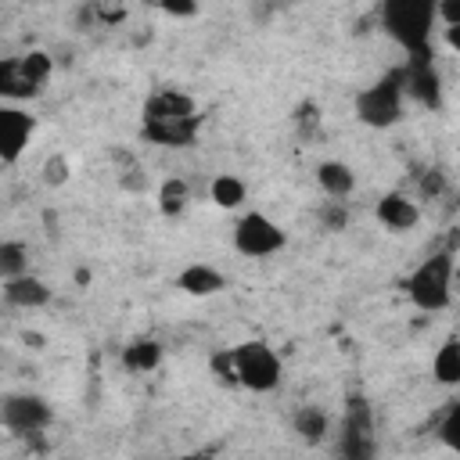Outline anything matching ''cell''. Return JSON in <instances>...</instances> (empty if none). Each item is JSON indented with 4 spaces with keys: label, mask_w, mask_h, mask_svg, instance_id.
<instances>
[{
    "label": "cell",
    "mask_w": 460,
    "mask_h": 460,
    "mask_svg": "<svg viewBox=\"0 0 460 460\" xmlns=\"http://www.w3.org/2000/svg\"><path fill=\"white\" fill-rule=\"evenodd\" d=\"M374 216H377V223H381L385 230H395V234H406V230H413V226L420 223V208H417V201L406 198L402 190H388V194H381L377 205H374Z\"/></svg>",
    "instance_id": "cell-11"
},
{
    "label": "cell",
    "mask_w": 460,
    "mask_h": 460,
    "mask_svg": "<svg viewBox=\"0 0 460 460\" xmlns=\"http://www.w3.org/2000/svg\"><path fill=\"white\" fill-rule=\"evenodd\" d=\"M187 201H190L187 180H180V176L162 180V187H158V212H162V216H180V212L187 208Z\"/></svg>",
    "instance_id": "cell-19"
},
{
    "label": "cell",
    "mask_w": 460,
    "mask_h": 460,
    "mask_svg": "<svg viewBox=\"0 0 460 460\" xmlns=\"http://www.w3.org/2000/svg\"><path fill=\"white\" fill-rule=\"evenodd\" d=\"M431 377L446 388H456L460 385V341L456 338H446L438 345V352L431 356Z\"/></svg>",
    "instance_id": "cell-16"
},
{
    "label": "cell",
    "mask_w": 460,
    "mask_h": 460,
    "mask_svg": "<svg viewBox=\"0 0 460 460\" xmlns=\"http://www.w3.org/2000/svg\"><path fill=\"white\" fill-rule=\"evenodd\" d=\"M54 72L50 54L29 50L22 58H0V101H32L43 93L47 79Z\"/></svg>",
    "instance_id": "cell-4"
},
{
    "label": "cell",
    "mask_w": 460,
    "mask_h": 460,
    "mask_svg": "<svg viewBox=\"0 0 460 460\" xmlns=\"http://www.w3.org/2000/svg\"><path fill=\"white\" fill-rule=\"evenodd\" d=\"M406 295L417 309L424 313H442L453 302V252H435L428 255L410 277H406Z\"/></svg>",
    "instance_id": "cell-3"
},
{
    "label": "cell",
    "mask_w": 460,
    "mask_h": 460,
    "mask_svg": "<svg viewBox=\"0 0 460 460\" xmlns=\"http://www.w3.org/2000/svg\"><path fill=\"white\" fill-rule=\"evenodd\" d=\"M32 133H36V119L14 101H0V162L4 165H14L25 155Z\"/></svg>",
    "instance_id": "cell-9"
},
{
    "label": "cell",
    "mask_w": 460,
    "mask_h": 460,
    "mask_svg": "<svg viewBox=\"0 0 460 460\" xmlns=\"http://www.w3.org/2000/svg\"><path fill=\"white\" fill-rule=\"evenodd\" d=\"M234 352V374H237V385L262 395V392H273L284 377V367H280V356L273 352V345L252 338V341H241L230 349Z\"/></svg>",
    "instance_id": "cell-5"
},
{
    "label": "cell",
    "mask_w": 460,
    "mask_h": 460,
    "mask_svg": "<svg viewBox=\"0 0 460 460\" xmlns=\"http://www.w3.org/2000/svg\"><path fill=\"white\" fill-rule=\"evenodd\" d=\"M162 363V345L155 341V338H137V341H129L126 349H122V367L129 370V374H147V370H155Z\"/></svg>",
    "instance_id": "cell-17"
},
{
    "label": "cell",
    "mask_w": 460,
    "mask_h": 460,
    "mask_svg": "<svg viewBox=\"0 0 460 460\" xmlns=\"http://www.w3.org/2000/svg\"><path fill=\"white\" fill-rule=\"evenodd\" d=\"M442 187H446L442 172H431V176H424V180H420V190H424V194H442Z\"/></svg>",
    "instance_id": "cell-27"
},
{
    "label": "cell",
    "mask_w": 460,
    "mask_h": 460,
    "mask_svg": "<svg viewBox=\"0 0 460 460\" xmlns=\"http://www.w3.org/2000/svg\"><path fill=\"white\" fill-rule=\"evenodd\" d=\"M316 183H320V190L327 194V198H349L352 190H356V172H352V165L349 162H338V158H327V162H320L316 165Z\"/></svg>",
    "instance_id": "cell-15"
},
{
    "label": "cell",
    "mask_w": 460,
    "mask_h": 460,
    "mask_svg": "<svg viewBox=\"0 0 460 460\" xmlns=\"http://www.w3.org/2000/svg\"><path fill=\"white\" fill-rule=\"evenodd\" d=\"M208 198H212L219 208H241L244 198H248V187H244L241 176H234V172H219V176L212 180V187H208Z\"/></svg>",
    "instance_id": "cell-18"
},
{
    "label": "cell",
    "mask_w": 460,
    "mask_h": 460,
    "mask_svg": "<svg viewBox=\"0 0 460 460\" xmlns=\"http://www.w3.org/2000/svg\"><path fill=\"white\" fill-rule=\"evenodd\" d=\"M75 280L79 284H90V270H75Z\"/></svg>",
    "instance_id": "cell-28"
},
{
    "label": "cell",
    "mask_w": 460,
    "mask_h": 460,
    "mask_svg": "<svg viewBox=\"0 0 460 460\" xmlns=\"http://www.w3.org/2000/svg\"><path fill=\"white\" fill-rule=\"evenodd\" d=\"M0 424L14 435H40L54 424V406L36 392L0 395Z\"/></svg>",
    "instance_id": "cell-7"
},
{
    "label": "cell",
    "mask_w": 460,
    "mask_h": 460,
    "mask_svg": "<svg viewBox=\"0 0 460 460\" xmlns=\"http://www.w3.org/2000/svg\"><path fill=\"white\" fill-rule=\"evenodd\" d=\"M68 176H72V165L65 155H50L43 162V183L47 187H61V183H68Z\"/></svg>",
    "instance_id": "cell-22"
},
{
    "label": "cell",
    "mask_w": 460,
    "mask_h": 460,
    "mask_svg": "<svg viewBox=\"0 0 460 460\" xmlns=\"http://www.w3.org/2000/svg\"><path fill=\"white\" fill-rule=\"evenodd\" d=\"M291 431H295L305 446H320V442L331 435V417H327L323 406L305 402V406H298V410L291 413Z\"/></svg>",
    "instance_id": "cell-14"
},
{
    "label": "cell",
    "mask_w": 460,
    "mask_h": 460,
    "mask_svg": "<svg viewBox=\"0 0 460 460\" xmlns=\"http://www.w3.org/2000/svg\"><path fill=\"white\" fill-rule=\"evenodd\" d=\"M4 298L14 309H43L50 302V288L36 273H18V277L4 280Z\"/></svg>",
    "instance_id": "cell-13"
},
{
    "label": "cell",
    "mask_w": 460,
    "mask_h": 460,
    "mask_svg": "<svg viewBox=\"0 0 460 460\" xmlns=\"http://www.w3.org/2000/svg\"><path fill=\"white\" fill-rule=\"evenodd\" d=\"M208 370L216 374V381H219V385H237V374H234V352H230V349L212 352Z\"/></svg>",
    "instance_id": "cell-23"
},
{
    "label": "cell",
    "mask_w": 460,
    "mask_h": 460,
    "mask_svg": "<svg viewBox=\"0 0 460 460\" xmlns=\"http://www.w3.org/2000/svg\"><path fill=\"white\" fill-rule=\"evenodd\" d=\"M158 7L172 18H194L198 14V0H158Z\"/></svg>",
    "instance_id": "cell-25"
},
{
    "label": "cell",
    "mask_w": 460,
    "mask_h": 460,
    "mask_svg": "<svg viewBox=\"0 0 460 460\" xmlns=\"http://www.w3.org/2000/svg\"><path fill=\"white\" fill-rule=\"evenodd\" d=\"M320 219H323L331 230H345V223H349V208H345V201L331 198V201H327V208L320 212Z\"/></svg>",
    "instance_id": "cell-24"
},
{
    "label": "cell",
    "mask_w": 460,
    "mask_h": 460,
    "mask_svg": "<svg viewBox=\"0 0 460 460\" xmlns=\"http://www.w3.org/2000/svg\"><path fill=\"white\" fill-rule=\"evenodd\" d=\"M402 93L417 97L424 108L442 104V79L431 65V50L428 54H410V65L402 68Z\"/></svg>",
    "instance_id": "cell-10"
},
{
    "label": "cell",
    "mask_w": 460,
    "mask_h": 460,
    "mask_svg": "<svg viewBox=\"0 0 460 460\" xmlns=\"http://www.w3.org/2000/svg\"><path fill=\"white\" fill-rule=\"evenodd\" d=\"M176 288L183 295H190V298H212V295H219L226 288V277L208 262H190V266H183L176 273Z\"/></svg>",
    "instance_id": "cell-12"
},
{
    "label": "cell",
    "mask_w": 460,
    "mask_h": 460,
    "mask_svg": "<svg viewBox=\"0 0 460 460\" xmlns=\"http://www.w3.org/2000/svg\"><path fill=\"white\" fill-rule=\"evenodd\" d=\"M438 438L446 442V449L460 453V402H449L446 413L438 417Z\"/></svg>",
    "instance_id": "cell-21"
},
{
    "label": "cell",
    "mask_w": 460,
    "mask_h": 460,
    "mask_svg": "<svg viewBox=\"0 0 460 460\" xmlns=\"http://www.w3.org/2000/svg\"><path fill=\"white\" fill-rule=\"evenodd\" d=\"M431 22H435V0H381V29L406 54L431 50Z\"/></svg>",
    "instance_id": "cell-2"
},
{
    "label": "cell",
    "mask_w": 460,
    "mask_h": 460,
    "mask_svg": "<svg viewBox=\"0 0 460 460\" xmlns=\"http://www.w3.org/2000/svg\"><path fill=\"white\" fill-rule=\"evenodd\" d=\"M18 273H29V248L22 241H0V284Z\"/></svg>",
    "instance_id": "cell-20"
},
{
    "label": "cell",
    "mask_w": 460,
    "mask_h": 460,
    "mask_svg": "<svg viewBox=\"0 0 460 460\" xmlns=\"http://www.w3.org/2000/svg\"><path fill=\"white\" fill-rule=\"evenodd\" d=\"M435 18L442 25H460V0H435Z\"/></svg>",
    "instance_id": "cell-26"
},
{
    "label": "cell",
    "mask_w": 460,
    "mask_h": 460,
    "mask_svg": "<svg viewBox=\"0 0 460 460\" xmlns=\"http://www.w3.org/2000/svg\"><path fill=\"white\" fill-rule=\"evenodd\" d=\"M198 129H201V115H198V104H194L190 93L165 86V90H155L144 101L140 133L151 144H162V147H190L198 140Z\"/></svg>",
    "instance_id": "cell-1"
},
{
    "label": "cell",
    "mask_w": 460,
    "mask_h": 460,
    "mask_svg": "<svg viewBox=\"0 0 460 460\" xmlns=\"http://www.w3.org/2000/svg\"><path fill=\"white\" fill-rule=\"evenodd\" d=\"M356 119L374 129H388L402 119V72H388L385 79L363 86L352 101Z\"/></svg>",
    "instance_id": "cell-6"
},
{
    "label": "cell",
    "mask_w": 460,
    "mask_h": 460,
    "mask_svg": "<svg viewBox=\"0 0 460 460\" xmlns=\"http://www.w3.org/2000/svg\"><path fill=\"white\" fill-rule=\"evenodd\" d=\"M288 244V234L280 230V223H273L266 212H244L234 223V248L248 259H266L277 255Z\"/></svg>",
    "instance_id": "cell-8"
}]
</instances>
